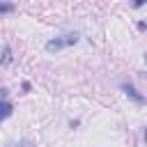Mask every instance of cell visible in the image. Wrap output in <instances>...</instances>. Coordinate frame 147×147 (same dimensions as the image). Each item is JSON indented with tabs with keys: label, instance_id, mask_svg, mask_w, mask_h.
<instances>
[{
	"label": "cell",
	"instance_id": "cell-1",
	"mask_svg": "<svg viewBox=\"0 0 147 147\" xmlns=\"http://www.w3.org/2000/svg\"><path fill=\"white\" fill-rule=\"evenodd\" d=\"M78 39H80V34H78V32L60 34V37H55V39H48V41H46V51H48V53H57V51H62V48L76 46V44H78Z\"/></svg>",
	"mask_w": 147,
	"mask_h": 147
},
{
	"label": "cell",
	"instance_id": "cell-2",
	"mask_svg": "<svg viewBox=\"0 0 147 147\" xmlns=\"http://www.w3.org/2000/svg\"><path fill=\"white\" fill-rule=\"evenodd\" d=\"M119 87H122V92H124V94H126L129 99H133L136 103H140V106H142V103L147 101V99H145V96H142V94H140V92H138V90H136V87H133L131 83H122Z\"/></svg>",
	"mask_w": 147,
	"mask_h": 147
},
{
	"label": "cell",
	"instance_id": "cell-3",
	"mask_svg": "<svg viewBox=\"0 0 147 147\" xmlns=\"http://www.w3.org/2000/svg\"><path fill=\"white\" fill-rule=\"evenodd\" d=\"M11 113H14V106H11V101H0V122H5L7 117H11Z\"/></svg>",
	"mask_w": 147,
	"mask_h": 147
},
{
	"label": "cell",
	"instance_id": "cell-4",
	"mask_svg": "<svg viewBox=\"0 0 147 147\" xmlns=\"http://www.w3.org/2000/svg\"><path fill=\"white\" fill-rule=\"evenodd\" d=\"M11 11H16L14 2H0V14H11Z\"/></svg>",
	"mask_w": 147,
	"mask_h": 147
},
{
	"label": "cell",
	"instance_id": "cell-5",
	"mask_svg": "<svg viewBox=\"0 0 147 147\" xmlns=\"http://www.w3.org/2000/svg\"><path fill=\"white\" fill-rule=\"evenodd\" d=\"M9 62H11V48L5 46L2 48V64H9Z\"/></svg>",
	"mask_w": 147,
	"mask_h": 147
},
{
	"label": "cell",
	"instance_id": "cell-6",
	"mask_svg": "<svg viewBox=\"0 0 147 147\" xmlns=\"http://www.w3.org/2000/svg\"><path fill=\"white\" fill-rule=\"evenodd\" d=\"M7 147H32V145H30L28 140H18V142H9Z\"/></svg>",
	"mask_w": 147,
	"mask_h": 147
},
{
	"label": "cell",
	"instance_id": "cell-7",
	"mask_svg": "<svg viewBox=\"0 0 147 147\" xmlns=\"http://www.w3.org/2000/svg\"><path fill=\"white\" fill-rule=\"evenodd\" d=\"M5 96H7V90H5V87H0V101H5Z\"/></svg>",
	"mask_w": 147,
	"mask_h": 147
},
{
	"label": "cell",
	"instance_id": "cell-8",
	"mask_svg": "<svg viewBox=\"0 0 147 147\" xmlns=\"http://www.w3.org/2000/svg\"><path fill=\"white\" fill-rule=\"evenodd\" d=\"M138 28H140V30H147V21H140V23H138Z\"/></svg>",
	"mask_w": 147,
	"mask_h": 147
},
{
	"label": "cell",
	"instance_id": "cell-9",
	"mask_svg": "<svg viewBox=\"0 0 147 147\" xmlns=\"http://www.w3.org/2000/svg\"><path fill=\"white\" fill-rule=\"evenodd\" d=\"M145 142H147V129H145Z\"/></svg>",
	"mask_w": 147,
	"mask_h": 147
},
{
	"label": "cell",
	"instance_id": "cell-10",
	"mask_svg": "<svg viewBox=\"0 0 147 147\" xmlns=\"http://www.w3.org/2000/svg\"><path fill=\"white\" fill-rule=\"evenodd\" d=\"M145 62H147V53H145Z\"/></svg>",
	"mask_w": 147,
	"mask_h": 147
}]
</instances>
